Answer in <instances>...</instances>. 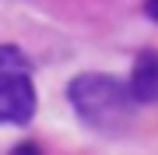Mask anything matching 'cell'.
Masks as SVG:
<instances>
[{
	"mask_svg": "<svg viewBox=\"0 0 158 155\" xmlns=\"http://www.w3.org/2000/svg\"><path fill=\"white\" fill-rule=\"evenodd\" d=\"M144 14L151 18V21L158 25V0H144Z\"/></svg>",
	"mask_w": 158,
	"mask_h": 155,
	"instance_id": "obj_5",
	"label": "cell"
},
{
	"mask_svg": "<svg viewBox=\"0 0 158 155\" xmlns=\"http://www.w3.org/2000/svg\"><path fill=\"white\" fill-rule=\"evenodd\" d=\"M67 99H70L74 113L95 131H119L130 120V106H134L130 85H123L113 74H98V71L70 78Z\"/></svg>",
	"mask_w": 158,
	"mask_h": 155,
	"instance_id": "obj_1",
	"label": "cell"
},
{
	"mask_svg": "<svg viewBox=\"0 0 158 155\" xmlns=\"http://www.w3.org/2000/svg\"><path fill=\"white\" fill-rule=\"evenodd\" d=\"M28 74V57L18 46H0V78H21Z\"/></svg>",
	"mask_w": 158,
	"mask_h": 155,
	"instance_id": "obj_4",
	"label": "cell"
},
{
	"mask_svg": "<svg viewBox=\"0 0 158 155\" xmlns=\"http://www.w3.org/2000/svg\"><path fill=\"white\" fill-rule=\"evenodd\" d=\"M130 95L134 102H158V50H141L130 67Z\"/></svg>",
	"mask_w": 158,
	"mask_h": 155,
	"instance_id": "obj_3",
	"label": "cell"
},
{
	"mask_svg": "<svg viewBox=\"0 0 158 155\" xmlns=\"http://www.w3.org/2000/svg\"><path fill=\"white\" fill-rule=\"evenodd\" d=\"M14 155H42V152H39V144H18Z\"/></svg>",
	"mask_w": 158,
	"mask_h": 155,
	"instance_id": "obj_6",
	"label": "cell"
},
{
	"mask_svg": "<svg viewBox=\"0 0 158 155\" xmlns=\"http://www.w3.org/2000/svg\"><path fill=\"white\" fill-rule=\"evenodd\" d=\"M32 113H35V85L28 81V74L0 78V123L7 127L28 123Z\"/></svg>",
	"mask_w": 158,
	"mask_h": 155,
	"instance_id": "obj_2",
	"label": "cell"
}]
</instances>
